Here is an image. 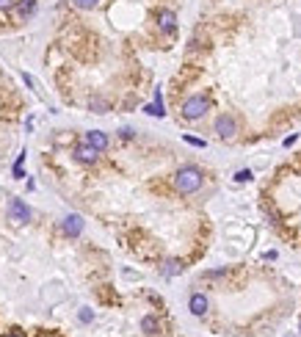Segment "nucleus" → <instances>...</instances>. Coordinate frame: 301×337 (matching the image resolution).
<instances>
[{"label":"nucleus","mask_w":301,"mask_h":337,"mask_svg":"<svg viewBox=\"0 0 301 337\" xmlns=\"http://www.w3.org/2000/svg\"><path fill=\"white\" fill-rule=\"evenodd\" d=\"M144 113H149V116H158V119H163V116H166V111H163V94H161V89H155V102L144 108Z\"/></svg>","instance_id":"9d476101"},{"label":"nucleus","mask_w":301,"mask_h":337,"mask_svg":"<svg viewBox=\"0 0 301 337\" xmlns=\"http://www.w3.org/2000/svg\"><path fill=\"white\" fill-rule=\"evenodd\" d=\"M202 183H204V177H202V171L196 166H182V168H177V174H174V188H177V194H196V191L202 188Z\"/></svg>","instance_id":"f257e3e1"},{"label":"nucleus","mask_w":301,"mask_h":337,"mask_svg":"<svg viewBox=\"0 0 301 337\" xmlns=\"http://www.w3.org/2000/svg\"><path fill=\"white\" fill-rule=\"evenodd\" d=\"M80 321H83V323H89V321H94V312H91V309H89V307H83V309H80Z\"/></svg>","instance_id":"6ab92c4d"},{"label":"nucleus","mask_w":301,"mask_h":337,"mask_svg":"<svg viewBox=\"0 0 301 337\" xmlns=\"http://www.w3.org/2000/svg\"><path fill=\"white\" fill-rule=\"evenodd\" d=\"M252 168H240L238 174H235V183H249V180H252Z\"/></svg>","instance_id":"dca6fc26"},{"label":"nucleus","mask_w":301,"mask_h":337,"mask_svg":"<svg viewBox=\"0 0 301 337\" xmlns=\"http://www.w3.org/2000/svg\"><path fill=\"white\" fill-rule=\"evenodd\" d=\"M86 144H91L97 152H105L108 149V135L102 133V130H89V133H86Z\"/></svg>","instance_id":"6e6552de"},{"label":"nucleus","mask_w":301,"mask_h":337,"mask_svg":"<svg viewBox=\"0 0 301 337\" xmlns=\"http://www.w3.org/2000/svg\"><path fill=\"white\" fill-rule=\"evenodd\" d=\"M64 232H67L69 238H77V235L83 232V216H77V213H69V216L64 218Z\"/></svg>","instance_id":"0eeeda50"},{"label":"nucleus","mask_w":301,"mask_h":337,"mask_svg":"<svg viewBox=\"0 0 301 337\" xmlns=\"http://www.w3.org/2000/svg\"><path fill=\"white\" fill-rule=\"evenodd\" d=\"M17 11H20V17H31L36 11V0H22L20 6H17Z\"/></svg>","instance_id":"f8f14e48"},{"label":"nucleus","mask_w":301,"mask_h":337,"mask_svg":"<svg viewBox=\"0 0 301 337\" xmlns=\"http://www.w3.org/2000/svg\"><path fill=\"white\" fill-rule=\"evenodd\" d=\"M17 6V0H0V8L3 11H8V8H14Z\"/></svg>","instance_id":"aec40b11"},{"label":"nucleus","mask_w":301,"mask_h":337,"mask_svg":"<svg viewBox=\"0 0 301 337\" xmlns=\"http://www.w3.org/2000/svg\"><path fill=\"white\" fill-rule=\"evenodd\" d=\"M89 108H91L94 113H108V111H111V105H108L105 100H97V97H94V100L89 102Z\"/></svg>","instance_id":"ddd939ff"},{"label":"nucleus","mask_w":301,"mask_h":337,"mask_svg":"<svg viewBox=\"0 0 301 337\" xmlns=\"http://www.w3.org/2000/svg\"><path fill=\"white\" fill-rule=\"evenodd\" d=\"M296 141H299V133H290V135L285 138V147H293Z\"/></svg>","instance_id":"412c9836"},{"label":"nucleus","mask_w":301,"mask_h":337,"mask_svg":"<svg viewBox=\"0 0 301 337\" xmlns=\"http://www.w3.org/2000/svg\"><path fill=\"white\" fill-rule=\"evenodd\" d=\"M158 28H161V34H174L177 31V14L171 8H161L158 11Z\"/></svg>","instance_id":"39448f33"},{"label":"nucleus","mask_w":301,"mask_h":337,"mask_svg":"<svg viewBox=\"0 0 301 337\" xmlns=\"http://www.w3.org/2000/svg\"><path fill=\"white\" fill-rule=\"evenodd\" d=\"M182 141H185V144H191V147H196V149H204V147H207V141H204V138H196V135H188V133L182 135Z\"/></svg>","instance_id":"4468645a"},{"label":"nucleus","mask_w":301,"mask_h":337,"mask_svg":"<svg viewBox=\"0 0 301 337\" xmlns=\"http://www.w3.org/2000/svg\"><path fill=\"white\" fill-rule=\"evenodd\" d=\"M180 271H182V266H180L177 260H168V263H166V268H163V274H168V276L180 274Z\"/></svg>","instance_id":"2eb2a0df"},{"label":"nucleus","mask_w":301,"mask_h":337,"mask_svg":"<svg viewBox=\"0 0 301 337\" xmlns=\"http://www.w3.org/2000/svg\"><path fill=\"white\" fill-rule=\"evenodd\" d=\"M22 163H25V152H22L20 158H17V163H14V177H17V180H22V177H25V174H22Z\"/></svg>","instance_id":"f3484780"},{"label":"nucleus","mask_w":301,"mask_h":337,"mask_svg":"<svg viewBox=\"0 0 301 337\" xmlns=\"http://www.w3.org/2000/svg\"><path fill=\"white\" fill-rule=\"evenodd\" d=\"M72 3H75L77 8H94L100 3V0H72Z\"/></svg>","instance_id":"a211bd4d"},{"label":"nucleus","mask_w":301,"mask_h":337,"mask_svg":"<svg viewBox=\"0 0 301 337\" xmlns=\"http://www.w3.org/2000/svg\"><path fill=\"white\" fill-rule=\"evenodd\" d=\"M207 111H210V97H204V94H194V97H188L185 102H182V108H180L182 119H188V122L202 119Z\"/></svg>","instance_id":"f03ea898"},{"label":"nucleus","mask_w":301,"mask_h":337,"mask_svg":"<svg viewBox=\"0 0 301 337\" xmlns=\"http://www.w3.org/2000/svg\"><path fill=\"white\" fill-rule=\"evenodd\" d=\"M97 155H100V152L91 147V144H86V141L75 149V158H77L80 163H97Z\"/></svg>","instance_id":"1a4fd4ad"},{"label":"nucleus","mask_w":301,"mask_h":337,"mask_svg":"<svg viewBox=\"0 0 301 337\" xmlns=\"http://www.w3.org/2000/svg\"><path fill=\"white\" fill-rule=\"evenodd\" d=\"M188 309L194 312L196 318H202L207 309H210V302H207V296L204 293H191V299H188Z\"/></svg>","instance_id":"423d86ee"},{"label":"nucleus","mask_w":301,"mask_h":337,"mask_svg":"<svg viewBox=\"0 0 301 337\" xmlns=\"http://www.w3.org/2000/svg\"><path fill=\"white\" fill-rule=\"evenodd\" d=\"M133 135H135L133 127H122V138H133Z\"/></svg>","instance_id":"4be33fe9"},{"label":"nucleus","mask_w":301,"mask_h":337,"mask_svg":"<svg viewBox=\"0 0 301 337\" xmlns=\"http://www.w3.org/2000/svg\"><path fill=\"white\" fill-rule=\"evenodd\" d=\"M158 329H161V326H158V318H155V315H144V318H141V332L158 335Z\"/></svg>","instance_id":"9b49d317"},{"label":"nucleus","mask_w":301,"mask_h":337,"mask_svg":"<svg viewBox=\"0 0 301 337\" xmlns=\"http://www.w3.org/2000/svg\"><path fill=\"white\" fill-rule=\"evenodd\" d=\"M299 329H301V321H299Z\"/></svg>","instance_id":"b1692460"},{"label":"nucleus","mask_w":301,"mask_h":337,"mask_svg":"<svg viewBox=\"0 0 301 337\" xmlns=\"http://www.w3.org/2000/svg\"><path fill=\"white\" fill-rule=\"evenodd\" d=\"M6 337H22V335H20V332H11V335H6Z\"/></svg>","instance_id":"5701e85b"},{"label":"nucleus","mask_w":301,"mask_h":337,"mask_svg":"<svg viewBox=\"0 0 301 337\" xmlns=\"http://www.w3.org/2000/svg\"><path fill=\"white\" fill-rule=\"evenodd\" d=\"M8 218H11L14 224H25V221L31 218L28 204L22 202V199H11V202H8Z\"/></svg>","instance_id":"20e7f679"},{"label":"nucleus","mask_w":301,"mask_h":337,"mask_svg":"<svg viewBox=\"0 0 301 337\" xmlns=\"http://www.w3.org/2000/svg\"><path fill=\"white\" fill-rule=\"evenodd\" d=\"M213 130H216L218 138L230 141V138H235V133H238V122L232 119L230 113H221V116L216 119V125H213Z\"/></svg>","instance_id":"7ed1b4c3"}]
</instances>
